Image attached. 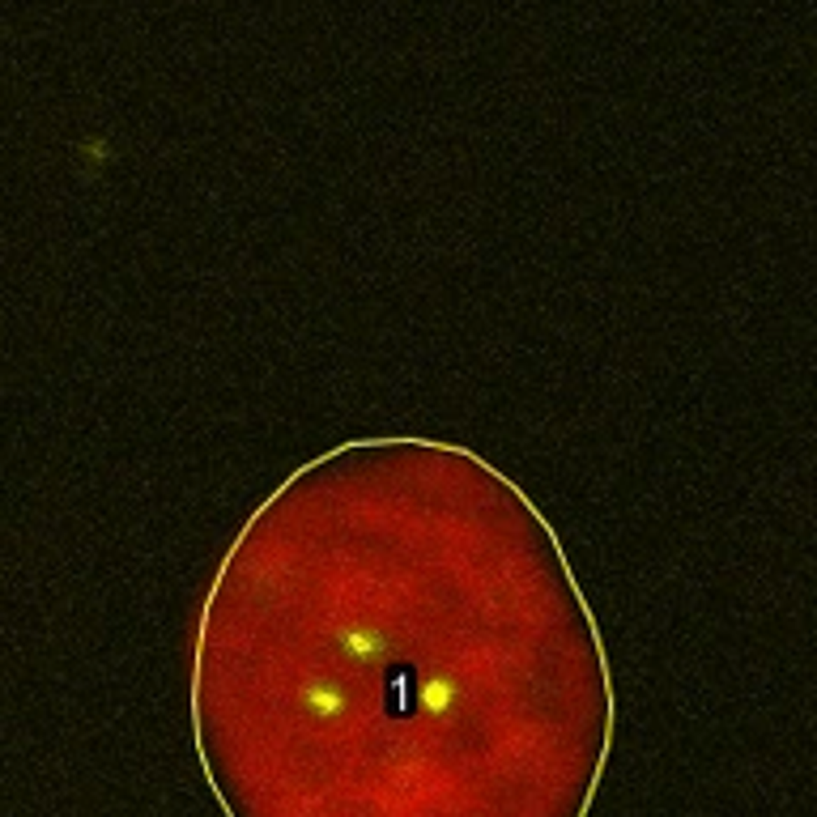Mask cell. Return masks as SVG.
I'll use <instances>...</instances> for the list:
<instances>
[{
	"mask_svg": "<svg viewBox=\"0 0 817 817\" xmlns=\"http://www.w3.org/2000/svg\"><path fill=\"white\" fill-rule=\"evenodd\" d=\"M192 732L226 817H587L613 677L507 473L358 439L294 468L226 550Z\"/></svg>",
	"mask_w": 817,
	"mask_h": 817,
	"instance_id": "obj_1",
	"label": "cell"
}]
</instances>
